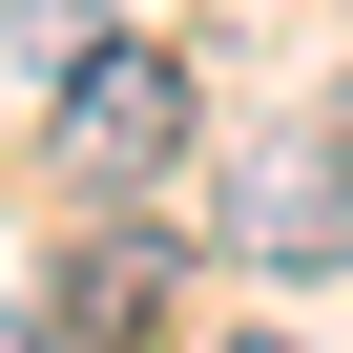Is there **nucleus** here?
<instances>
[{"mask_svg":"<svg viewBox=\"0 0 353 353\" xmlns=\"http://www.w3.org/2000/svg\"><path fill=\"white\" fill-rule=\"evenodd\" d=\"M166 312V229H83V270H63V332H145Z\"/></svg>","mask_w":353,"mask_h":353,"instance_id":"obj_3","label":"nucleus"},{"mask_svg":"<svg viewBox=\"0 0 353 353\" xmlns=\"http://www.w3.org/2000/svg\"><path fill=\"white\" fill-rule=\"evenodd\" d=\"M250 353H291V332H250Z\"/></svg>","mask_w":353,"mask_h":353,"instance_id":"obj_5","label":"nucleus"},{"mask_svg":"<svg viewBox=\"0 0 353 353\" xmlns=\"http://www.w3.org/2000/svg\"><path fill=\"white\" fill-rule=\"evenodd\" d=\"M0 353H63V312H0Z\"/></svg>","mask_w":353,"mask_h":353,"instance_id":"obj_4","label":"nucleus"},{"mask_svg":"<svg viewBox=\"0 0 353 353\" xmlns=\"http://www.w3.org/2000/svg\"><path fill=\"white\" fill-rule=\"evenodd\" d=\"M332 229H353V145H250V166H229V250L312 270Z\"/></svg>","mask_w":353,"mask_h":353,"instance_id":"obj_2","label":"nucleus"},{"mask_svg":"<svg viewBox=\"0 0 353 353\" xmlns=\"http://www.w3.org/2000/svg\"><path fill=\"white\" fill-rule=\"evenodd\" d=\"M166 145H188V63H145V42H83V63H63V166H83V188H145Z\"/></svg>","mask_w":353,"mask_h":353,"instance_id":"obj_1","label":"nucleus"}]
</instances>
